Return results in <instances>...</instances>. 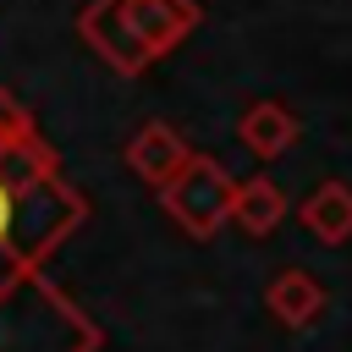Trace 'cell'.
Wrapping results in <instances>:
<instances>
[{
  "label": "cell",
  "mask_w": 352,
  "mask_h": 352,
  "mask_svg": "<svg viewBox=\"0 0 352 352\" xmlns=\"http://www.w3.org/2000/svg\"><path fill=\"white\" fill-rule=\"evenodd\" d=\"M0 176L11 182V231H6V253H16L22 264H44L88 214V198L77 187L60 182L55 148L38 138L16 154L0 160Z\"/></svg>",
  "instance_id": "cell-1"
},
{
  "label": "cell",
  "mask_w": 352,
  "mask_h": 352,
  "mask_svg": "<svg viewBox=\"0 0 352 352\" xmlns=\"http://www.w3.org/2000/svg\"><path fill=\"white\" fill-rule=\"evenodd\" d=\"M99 330L60 297L38 264L0 248V352H94Z\"/></svg>",
  "instance_id": "cell-2"
},
{
  "label": "cell",
  "mask_w": 352,
  "mask_h": 352,
  "mask_svg": "<svg viewBox=\"0 0 352 352\" xmlns=\"http://www.w3.org/2000/svg\"><path fill=\"white\" fill-rule=\"evenodd\" d=\"M231 198H236V182L226 176L220 160L209 154H187V165L160 187V204L170 209V220L187 231V236H209L231 220Z\"/></svg>",
  "instance_id": "cell-3"
},
{
  "label": "cell",
  "mask_w": 352,
  "mask_h": 352,
  "mask_svg": "<svg viewBox=\"0 0 352 352\" xmlns=\"http://www.w3.org/2000/svg\"><path fill=\"white\" fill-rule=\"evenodd\" d=\"M88 50H99V60H110V72L121 77H138L148 66V50L138 44L132 22H126V0H88L82 16H77Z\"/></svg>",
  "instance_id": "cell-4"
},
{
  "label": "cell",
  "mask_w": 352,
  "mask_h": 352,
  "mask_svg": "<svg viewBox=\"0 0 352 352\" xmlns=\"http://www.w3.org/2000/svg\"><path fill=\"white\" fill-rule=\"evenodd\" d=\"M198 6L192 0H126V22H132V33H138V44L148 50V60H160V55H170L192 28H198Z\"/></svg>",
  "instance_id": "cell-5"
},
{
  "label": "cell",
  "mask_w": 352,
  "mask_h": 352,
  "mask_svg": "<svg viewBox=\"0 0 352 352\" xmlns=\"http://www.w3.org/2000/svg\"><path fill=\"white\" fill-rule=\"evenodd\" d=\"M187 143H182V132L170 126V121H148V126H138V138L126 143V165L148 182V187H165L182 165H187Z\"/></svg>",
  "instance_id": "cell-6"
},
{
  "label": "cell",
  "mask_w": 352,
  "mask_h": 352,
  "mask_svg": "<svg viewBox=\"0 0 352 352\" xmlns=\"http://www.w3.org/2000/svg\"><path fill=\"white\" fill-rule=\"evenodd\" d=\"M297 116L292 110H280L275 99H258V104H248L242 110V121H236V138L258 154V160H275V154H286L292 143H297Z\"/></svg>",
  "instance_id": "cell-7"
},
{
  "label": "cell",
  "mask_w": 352,
  "mask_h": 352,
  "mask_svg": "<svg viewBox=\"0 0 352 352\" xmlns=\"http://www.w3.org/2000/svg\"><path fill=\"white\" fill-rule=\"evenodd\" d=\"M231 220L248 231V236H270L280 220H286V198L270 176H248L236 182V198H231Z\"/></svg>",
  "instance_id": "cell-8"
},
{
  "label": "cell",
  "mask_w": 352,
  "mask_h": 352,
  "mask_svg": "<svg viewBox=\"0 0 352 352\" xmlns=\"http://www.w3.org/2000/svg\"><path fill=\"white\" fill-rule=\"evenodd\" d=\"M264 302H270V314H275L280 324L302 330V324H308V319L324 308V292H319V280H314L308 270H280V275L270 280Z\"/></svg>",
  "instance_id": "cell-9"
},
{
  "label": "cell",
  "mask_w": 352,
  "mask_h": 352,
  "mask_svg": "<svg viewBox=\"0 0 352 352\" xmlns=\"http://www.w3.org/2000/svg\"><path fill=\"white\" fill-rule=\"evenodd\" d=\"M302 226L319 236V242H346L352 236V187H341V182H324L308 204H302Z\"/></svg>",
  "instance_id": "cell-10"
},
{
  "label": "cell",
  "mask_w": 352,
  "mask_h": 352,
  "mask_svg": "<svg viewBox=\"0 0 352 352\" xmlns=\"http://www.w3.org/2000/svg\"><path fill=\"white\" fill-rule=\"evenodd\" d=\"M28 143H38V132H33V116L0 88V160L6 154H16V148H28Z\"/></svg>",
  "instance_id": "cell-11"
},
{
  "label": "cell",
  "mask_w": 352,
  "mask_h": 352,
  "mask_svg": "<svg viewBox=\"0 0 352 352\" xmlns=\"http://www.w3.org/2000/svg\"><path fill=\"white\" fill-rule=\"evenodd\" d=\"M6 231H11V182L0 176V242H6Z\"/></svg>",
  "instance_id": "cell-12"
}]
</instances>
